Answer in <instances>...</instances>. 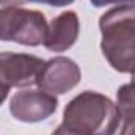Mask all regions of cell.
<instances>
[{
	"label": "cell",
	"instance_id": "cell-1",
	"mask_svg": "<svg viewBox=\"0 0 135 135\" xmlns=\"http://www.w3.org/2000/svg\"><path fill=\"white\" fill-rule=\"evenodd\" d=\"M116 116V104L98 91H83L68 102L63 124L85 135H108Z\"/></svg>",
	"mask_w": 135,
	"mask_h": 135
},
{
	"label": "cell",
	"instance_id": "cell-2",
	"mask_svg": "<svg viewBox=\"0 0 135 135\" xmlns=\"http://www.w3.org/2000/svg\"><path fill=\"white\" fill-rule=\"evenodd\" d=\"M47 28L49 24L41 11L22 6L0 8V41L36 47L44 44Z\"/></svg>",
	"mask_w": 135,
	"mask_h": 135
},
{
	"label": "cell",
	"instance_id": "cell-3",
	"mask_svg": "<svg viewBox=\"0 0 135 135\" xmlns=\"http://www.w3.org/2000/svg\"><path fill=\"white\" fill-rule=\"evenodd\" d=\"M44 63L30 54L0 52V86L11 90L36 85Z\"/></svg>",
	"mask_w": 135,
	"mask_h": 135
},
{
	"label": "cell",
	"instance_id": "cell-4",
	"mask_svg": "<svg viewBox=\"0 0 135 135\" xmlns=\"http://www.w3.org/2000/svg\"><path fill=\"white\" fill-rule=\"evenodd\" d=\"M58 107V99L39 88L17 91L9 101L11 115L22 123H41L50 118Z\"/></svg>",
	"mask_w": 135,
	"mask_h": 135
},
{
	"label": "cell",
	"instance_id": "cell-5",
	"mask_svg": "<svg viewBox=\"0 0 135 135\" xmlns=\"http://www.w3.org/2000/svg\"><path fill=\"white\" fill-rule=\"evenodd\" d=\"M82 80L79 65L68 57H55L44 63L36 86L49 94L60 96L75 88Z\"/></svg>",
	"mask_w": 135,
	"mask_h": 135
},
{
	"label": "cell",
	"instance_id": "cell-6",
	"mask_svg": "<svg viewBox=\"0 0 135 135\" xmlns=\"http://www.w3.org/2000/svg\"><path fill=\"white\" fill-rule=\"evenodd\" d=\"M101 50L115 71L124 74L135 71V32L104 35Z\"/></svg>",
	"mask_w": 135,
	"mask_h": 135
},
{
	"label": "cell",
	"instance_id": "cell-7",
	"mask_svg": "<svg viewBox=\"0 0 135 135\" xmlns=\"http://www.w3.org/2000/svg\"><path fill=\"white\" fill-rule=\"evenodd\" d=\"M80 33V21L75 11H63L49 25L44 47L54 54H61L71 49Z\"/></svg>",
	"mask_w": 135,
	"mask_h": 135
},
{
	"label": "cell",
	"instance_id": "cell-8",
	"mask_svg": "<svg viewBox=\"0 0 135 135\" xmlns=\"http://www.w3.org/2000/svg\"><path fill=\"white\" fill-rule=\"evenodd\" d=\"M108 135H135V96L129 83L116 93V116Z\"/></svg>",
	"mask_w": 135,
	"mask_h": 135
},
{
	"label": "cell",
	"instance_id": "cell-9",
	"mask_svg": "<svg viewBox=\"0 0 135 135\" xmlns=\"http://www.w3.org/2000/svg\"><path fill=\"white\" fill-rule=\"evenodd\" d=\"M101 35L135 32V5H119L105 11L99 19Z\"/></svg>",
	"mask_w": 135,
	"mask_h": 135
},
{
	"label": "cell",
	"instance_id": "cell-10",
	"mask_svg": "<svg viewBox=\"0 0 135 135\" xmlns=\"http://www.w3.org/2000/svg\"><path fill=\"white\" fill-rule=\"evenodd\" d=\"M93 3V6L96 8H101V6H105V5H134L135 0H90Z\"/></svg>",
	"mask_w": 135,
	"mask_h": 135
},
{
	"label": "cell",
	"instance_id": "cell-11",
	"mask_svg": "<svg viewBox=\"0 0 135 135\" xmlns=\"http://www.w3.org/2000/svg\"><path fill=\"white\" fill-rule=\"evenodd\" d=\"M52 135H85L82 134V132H79V131H75V129H72V127H69V126H66V124H60L54 132H52Z\"/></svg>",
	"mask_w": 135,
	"mask_h": 135
},
{
	"label": "cell",
	"instance_id": "cell-12",
	"mask_svg": "<svg viewBox=\"0 0 135 135\" xmlns=\"http://www.w3.org/2000/svg\"><path fill=\"white\" fill-rule=\"evenodd\" d=\"M28 2H35V3H46V5H49V6L61 8V6L71 5L74 0H28Z\"/></svg>",
	"mask_w": 135,
	"mask_h": 135
},
{
	"label": "cell",
	"instance_id": "cell-13",
	"mask_svg": "<svg viewBox=\"0 0 135 135\" xmlns=\"http://www.w3.org/2000/svg\"><path fill=\"white\" fill-rule=\"evenodd\" d=\"M28 0H0V5L2 8L5 6H21V5H25Z\"/></svg>",
	"mask_w": 135,
	"mask_h": 135
},
{
	"label": "cell",
	"instance_id": "cell-14",
	"mask_svg": "<svg viewBox=\"0 0 135 135\" xmlns=\"http://www.w3.org/2000/svg\"><path fill=\"white\" fill-rule=\"evenodd\" d=\"M8 93H9V88H5V86H0V105L5 102V99L8 98Z\"/></svg>",
	"mask_w": 135,
	"mask_h": 135
},
{
	"label": "cell",
	"instance_id": "cell-15",
	"mask_svg": "<svg viewBox=\"0 0 135 135\" xmlns=\"http://www.w3.org/2000/svg\"><path fill=\"white\" fill-rule=\"evenodd\" d=\"M129 86H131V91L134 93V96H135V71L132 72V80H131V83H129Z\"/></svg>",
	"mask_w": 135,
	"mask_h": 135
}]
</instances>
